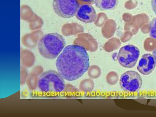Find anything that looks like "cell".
I'll list each match as a JSON object with an SVG mask.
<instances>
[{"label":"cell","mask_w":156,"mask_h":117,"mask_svg":"<svg viewBox=\"0 0 156 117\" xmlns=\"http://www.w3.org/2000/svg\"><path fill=\"white\" fill-rule=\"evenodd\" d=\"M118 0H94L96 6L103 11L112 10L115 9Z\"/></svg>","instance_id":"9c48e42d"},{"label":"cell","mask_w":156,"mask_h":117,"mask_svg":"<svg viewBox=\"0 0 156 117\" xmlns=\"http://www.w3.org/2000/svg\"><path fill=\"white\" fill-rule=\"evenodd\" d=\"M57 72L64 79L74 81L81 77L90 67L89 55L83 46L71 44L66 46L56 61Z\"/></svg>","instance_id":"6da1fadb"},{"label":"cell","mask_w":156,"mask_h":117,"mask_svg":"<svg viewBox=\"0 0 156 117\" xmlns=\"http://www.w3.org/2000/svg\"><path fill=\"white\" fill-rule=\"evenodd\" d=\"M140 55V50L136 46L129 44L122 46L120 49L117 59L122 67L132 68L136 65Z\"/></svg>","instance_id":"277c9868"},{"label":"cell","mask_w":156,"mask_h":117,"mask_svg":"<svg viewBox=\"0 0 156 117\" xmlns=\"http://www.w3.org/2000/svg\"><path fill=\"white\" fill-rule=\"evenodd\" d=\"M66 41L61 35L57 33L46 34L40 39L38 50L40 54L48 59H55L64 49Z\"/></svg>","instance_id":"3957f363"},{"label":"cell","mask_w":156,"mask_h":117,"mask_svg":"<svg viewBox=\"0 0 156 117\" xmlns=\"http://www.w3.org/2000/svg\"><path fill=\"white\" fill-rule=\"evenodd\" d=\"M151 5L152 10L156 14V0H151Z\"/></svg>","instance_id":"8fae6325"},{"label":"cell","mask_w":156,"mask_h":117,"mask_svg":"<svg viewBox=\"0 0 156 117\" xmlns=\"http://www.w3.org/2000/svg\"><path fill=\"white\" fill-rule=\"evenodd\" d=\"M65 87L64 79L58 72L50 70L43 72L39 76L36 90L42 95L54 97L62 93Z\"/></svg>","instance_id":"7a4b0ae2"},{"label":"cell","mask_w":156,"mask_h":117,"mask_svg":"<svg viewBox=\"0 0 156 117\" xmlns=\"http://www.w3.org/2000/svg\"><path fill=\"white\" fill-rule=\"evenodd\" d=\"M156 64L153 55L149 53H145L142 56L140 59L137 69L142 74L148 75L154 70Z\"/></svg>","instance_id":"ba28073f"},{"label":"cell","mask_w":156,"mask_h":117,"mask_svg":"<svg viewBox=\"0 0 156 117\" xmlns=\"http://www.w3.org/2000/svg\"><path fill=\"white\" fill-rule=\"evenodd\" d=\"M75 15L78 20L85 23H92L97 17L96 12L93 7L86 4L79 6Z\"/></svg>","instance_id":"52a82bcc"},{"label":"cell","mask_w":156,"mask_h":117,"mask_svg":"<svg viewBox=\"0 0 156 117\" xmlns=\"http://www.w3.org/2000/svg\"><path fill=\"white\" fill-rule=\"evenodd\" d=\"M149 26L150 36L156 39V17L152 19L150 22Z\"/></svg>","instance_id":"30bf717a"},{"label":"cell","mask_w":156,"mask_h":117,"mask_svg":"<svg viewBox=\"0 0 156 117\" xmlns=\"http://www.w3.org/2000/svg\"><path fill=\"white\" fill-rule=\"evenodd\" d=\"M152 55L154 58L156 64V49L153 51Z\"/></svg>","instance_id":"7c38bea8"},{"label":"cell","mask_w":156,"mask_h":117,"mask_svg":"<svg viewBox=\"0 0 156 117\" xmlns=\"http://www.w3.org/2000/svg\"><path fill=\"white\" fill-rule=\"evenodd\" d=\"M142 79L137 72L133 71H127L121 76L120 83L121 87L124 91L129 92H137L142 84Z\"/></svg>","instance_id":"8992f818"},{"label":"cell","mask_w":156,"mask_h":117,"mask_svg":"<svg viewBox=\"0 0 156 117\" xmlns=\"http://www.w3.org/2000/svg\"><path fill=\"white\" fill-rule=\"evenodd\" d=\"M79 7L77 0H53L52 2V7L55 13L64 18L73 17Z\"/></svg>","instance_id":"5b68a950"},{"label":"cell","mask_w":156,"mask_h":117,"mask_svg":"<svg viewBox=\"0 0 156 117\" xmlns=\"http://www.w3.org/2000/svg\"><path fill=\"white\" fill-rule=\"evenodd\" d=\"M83 2H90L93 1V0H80Z\"/></svg>","instance_id":"4fadbf2b"}]
</instances>
